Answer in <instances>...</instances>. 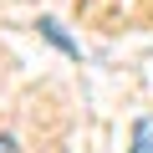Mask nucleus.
Returning a JSON list of instances; mask_svg holds the SVG:
<instances>
[{"label": "nucleus", "instance_id": "f03ea898", "mask_svg": "<svg viewBox=\"0 0 153 153\" xmlns=\"http://www.w3.org/2000/svg\"><path fill=\"white\" fill-rule=\"evenodd\" d=\"M133 153H153V117H143L133 128Z\"/></svg>", "mask_w": 153, "mask_h": 153}, {"label": "nucleus", "instance_id": "f257e3e1", "mask_svg": "<svg viewBox=\"0 0 153 153\" xmlns=\"http://www.w3.org/2000/svg\"><path fill=\"white\" fill-rule=\"evenodd\" d=\"M41 36H46V41H51L56 51H66V56H82V46H76V41H71V36H66V31L56 26V21H41Z\"/></svg>", "mask_w": 153, "mask_h": 153}, {"label": "nucleus", "instance_id": "7ed1b4c3", "mask_svg": "<svg viewBox=\"0 0 153 153\" xmlns=\"http://www.w3.org/2000/svg\"><path fill=\"white\" fill-rule=\"evenodd\" d=\"M0 153H16V143H10V138H5V133H0Z\"/></svg>", "mask_w": 153, "mask_h": 153}]
</instances>
